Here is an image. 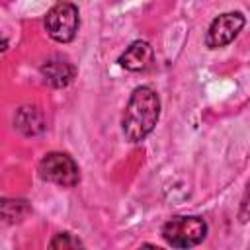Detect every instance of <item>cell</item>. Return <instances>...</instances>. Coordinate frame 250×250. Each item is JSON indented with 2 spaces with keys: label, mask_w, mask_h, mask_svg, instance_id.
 <instances>
[{
  "label": "cell",
  "mask_w": 250,
  "mask_h": 250,
  "mask_svg": "<svg viewBox=\"0 0 250 250\" xmlns=\"http://www.w3.org/2000/svg\"><path fill=\"white\" fill-rule=\"evenodd\" d=\"M49 246L51 248H78V246H82V242L78 238H74L72 234H68V232H59L49 242Z\"/></svg>",
  "instance_id": "9"
},
{
  "label": "cell",
  "mask_w": 250,
  "mask_h": 250,
  "mask_svg": "<svg viewBox=\"0 0 250 250\" xmlns=\"http://www.w3.org/2000/svg\"><path fill=\"white\" fill-rule=\"evenodd\" d=\"M207 236V223L201 217H172L162 227V238L174 248H191Z\"/></svg>",
  "instance_id": "2"
},
{
  "label": "cell",
  "mask_w": 250,
  "mask_h": 250,
  "mask_svg": "<svg viewBox=\"0 0 250 250\" xmlns=\"http://www.w3.org/2000/svg\"><path fill=\"white\" fill-rule=\"evenodd\" d=\"M39 176L61 188H74L80 180L78 164L64 152H47L39 162Z\"/></svg>",
  "instance_id": "4"
},
{
  "label": "cell",
  "mask_w": 250,
  "mask_h": 250,
  "mask_svg": "<svg viewBox=\"0 0 250 250\" xmlns=\"http://www.w3.org/2000/svg\"><path fill=\"white\" fill-rule=\"evenodd\" d=\"M246 20L240 12H227L221 14L219 18H215L207 29L205 35V45L209 49H221L227 47L229 43L234 41V37L242 31Z\"/></svg>",
  "instance_id": "5"
},
{
  "label": "cell",
  "mask_w": 250,
  "mask_h": 250,
  "mask_svg": "<svg viewBox=\"0 0 250 250\" xmlns=\"http://www.w3.org/2000/svg\"><path fill=\"white\" fill-rule=\"evenodd\" d=\"M16 127L23 135H37L43 131V115L37 107H21L16 115Z\"/></svg>",
  "instance_id": "8"
},
{
  "label": "cell",
  "mask_w": 250,
  "mask_h": 250,
  "mask_svg": "<svg viewBox=\"0 0 250 250\" xmlns=\"http://www.w3.org/2000/svg\"><path fill=\"white\" fill-rule=\"evenodd\" d=\"M238 219H240V223H246L250 219V180L246 184V189H244V195H242V201H240Z\"/></svg>",
  "instance_id": "10"
},
{
  "label": "cell",
  "mask_w": 250,
  "mask_h": 250,
  "mask_svg": "<svg viewBox=\"0 0 250 250\" xmlns=\"http://www.w3.org/2000/svg\"><path fill=\"white\" fill-rule=\"evenodd\" d=\"M160 117V98L150 86L133 90L121 117V129L129 143L145 141L156 127Z\"/></svg>",
  "instance_id": "1"
},
{
  "label": "cell",
  "mask_w": 250,
  "mask_h": 250,
  "mask_svg": "<svg viewBox=\"0 0 250 250\" xmlns=\"http://www.w3.org/2000/svg\"><path fill=\"white\" fill-rule=\"evenodd\" d=\"M39 70H41L43 80L53 88H64L66 84H70V80L74 78V72H76L68 61L59 59V57L45 61Z\"/></svg>",
  "instance_id": "7"
},
{
  "label": "cell",
  "mask_w": 250,
  "mask_h": 250,
  "mask_svg": "<svg viewBox=\"0 0 250 250\" xmlns=\"http://www.w3.org/2000/svg\"><path fill=\"white\" fill-rule=\"evenodd\" d=\"M80 25L78 8L72 2H59L55 4L45 16V29L49 37L57 43H68L76 37Z\"/></svg>",
  "instance_id": "3"
},
{
  "label": "cell",
  "mask_w": 250,
  "mask_h": 250,
  "mask_svg": "<svg viewBox=\"0 0 250 250\" xmlns=\"http://www.w3.org/2000/svg\"><path fill=\"white\" fill-rule=\"evenodd\" d=\"M154 51L146 41H133L119 57V64L131 72H143L152 66Z\"/></svg>",
  "instance_id": "6"
}]
</instances>
